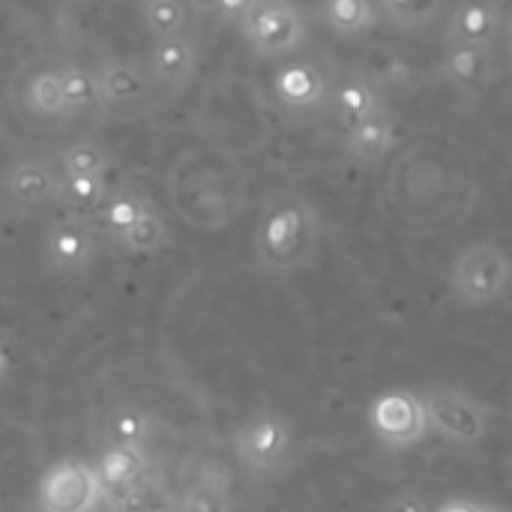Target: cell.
Wrapping results in <instances>:
<instances>
[{
	"label": "cell",
	"mask_w": 512,
	"mask_h": 512,
	"mask_svg": "<svg viewBox=\"0 0 512 512\" xmlns=\"http://www.w3.org/2000/svg\"><path fill=\"white\" fill-rule=\"evenodd\" d=\"M147 468L150 462L144 447H105L93 462V474L102 486V501H111L132 489L147 474Z\"/></svg>",
	"instance_id": "5bb4252c"
},
{
	"label": "cell",
	"mask_w": 512,
	"mask_h": 512,
	"mask_svg": "<svg viewBox=\"0 0 512 512\" xmlns=\"http://www.w3.org/2000/svg\"><path fill=\"white\" fill-rule=\"evenodd\" d=\"M165 243H168V222H165V216L159 213V207H156L153 201H147L144 213L135 219V225H132L114 246H120V249L129 252V255H153V252H159Z\"/></svg>",
	"instance_id": "cb8c5ba5"
},
{
	"label": "cell",
	"mask_w": 512,
	"mask_h": 512,
	"mask_svg": "<svg viewBox=\"0 0 512 512\" xmlns=\"http://www.w3.org/2000/svg\"><path fill=\"white\" fill-rule=\"evenodd\" d=\"M102 504V486L90 462L60 459L54 462L36 486L39 512H90Z\"/></svg>",
	"instance_id": "52a82bcc"
},
{
	"label": "cell",
	"mask_w": 512,
	"mask_h": 512,
	"mask_svg": "<svg viewBox=\"0 0 512 512\" xmlns=\"http://www.w3.org/2000/svg\"><path fill=\"white\" fill-rule=\"evenodd\" d=\"M429 432L456 447H477L489 435V411L480 399L456 387H435L420 393Z\"/></svg>",
	"instance_id": "277c9868"
},
{
	"label": "cell",
	"mask_w": 512,
	"mask_h": 512,
	"mask_svg": "<svg viewBox=\"0 0 512 512\" xmlns=\"http://www.w3.org/2000/svg\"><path fill=\"white\" fill-rule=\"evenodd\" d=\"M57 84H60V96H63V108L66 114H81V111H90L96 105H102L99 99V84H96V75L93 69H84V66H60L57 69Z\"/></svg>",
	"instance_id": "d4e9b609"
},
{
	"label": "cell",
	"mask_w": 512,
	"mask_h": 512,
	"mask_svg": "<svg viewBox=\"0 0 512 512\" xmlns=\"http://www.w3.org/2000/svg\"><path fill=\"white\" fill-rule=\"evenodd\" d=\"M321 21L339 36H360L375 27L372 0H321Z\"/></svg>",
	"instance_id": "7402d4cb"
},
{
	"label": "cell",
	"mask_w": 512,
	"mask_h": 512,
	"mask_svg": "<svg viewBox=\"0 0 512 512\" xmlns=\"http://www.w3.org/2000/svg\"><path fill=\"white\" fill-rule=\"evenodd\" d=\"M384 512H432L417 492H399L387 501Z\"/></svg>",
	"instance_id": "4dcf8cb0"
},
{
	"label": "cell",
	"mask_w": 512,
	"mask_h": 512,
	"mask_svg": "<svg viewBox=\"0 0 512 512\" xmlns=\"http://www.w3.org/2000/svg\"><path fill=\"white\" fill-rule=\"evenodd\" d=\"M90 512H102V510H99V507H96V510H90Z\"/></svg>",
	"instance_id": "836d02e7"
},
{
	"label": "cell",
	"mask_w": 512,
	"mask_h": 512,
	"mask_svg": "<svg viewBox=\"0 0 512 512\" xmlns=\"http://www.w3.org/2000/svg\"><path fill=\"white\" fill-rule=\"evenodd\" d=\"M144 207H147V198H141L138 192H114V195L108 192L102 207L93 213L96 216V228L111 243H117L135 225V219L144 213Z\"/></svg>",
	"instance_id": "44dd1931"
},
{
	"label": "cell",
	"mask_w": 512,
	"mask_h": 512,
	"mask_svg": "<svg viewBox=\"0 0 512 512\" xmlns=\"http://www.w3.org/2000/svg\"><path fill=\"white\" fill-rule=\"evenodd\" d=\"M195 69H198V48H195V39L189 33L162 36L153 42L147 75L159 87L180 93L195 78Z\"/></svg>",
	"instance_id": "30bf717a"
},
{
	"label": "cell",
	"mask_w": 512,
	"mask_h": 512,
	"mask_svg": "<svg viewBox=\"0 0 512 512\" xmlns=\"http://www.w3.org/2000/svg\"><path fill=\"white\" fill-rule=\"evenodd\" d=\"M99 84L102 105L126 108L132 102H141L150 87V75L135 60H105L93 69Z\"/></svg>",
	"instance_id": "9a60e30c"
},
{
	"label": "cell",
	"mask_w": 512,
	"mask_h": 512,
	"mask_svg": "<svg viewBox=\"0 0 512 512\" xmlns=\"http://www.w3.org/2000/svg\"><path fill=\"white\" fill-rule=\"evenodd\" d=\"M246 45L258 57H288L309 42V24L291 0H261L240 24Z\"/></svg>",
	"instance_id": "5b68a950"
},
{
	"label": "cell",
	"mask_w": 512,
	"mask_h": 512,
	"mask_svg": "<svg viewBox=\"0 0 512 512\" xmlns=\"http://www.w3.org/2000/svg\"><path fill=\"white\" fill-rule=\"evenodd\" d=\"M498 72H501V63H498L495 45H450L441 63L444 81L462 93L486 87L489 81L498 78Z\"/></svg>",
	"instance_id": "7c38bea8"
},
{
	"label": "cell",
	"mask_w": 512,
	"mask_h": 512,
	"mask_svg": "<svg viewBox=\"0 0 512 512\" xmlns=\"http://www.w3.org/2000/svg\"><path fill=\"white\" fill-rule=\"evenodd\" d=\"M492 512H501V510H492Z\"/></svg>",
	"instance_id": "e575fe53"
},
{
	"label": "cell",
	"mask_w": 512,
	"mask_h": 512,
	"mask_svg": "<svg viewBox=\"0 0 512 512\" xmlns=\"http://www.w3.org/2000/svg\"><path fill=\"white\" fill-rule=\"evenodd\" d=\"M138 12H141V24L153 39L186 33L192 24L189 0H138Z\"/></svg>",
	"instance_id": "603a6c76"
},
{
	"label": "cell",
	"mask_w": 512,
	"mask_h": 512,
	"mask_svg": "<svg viewBox=\"0 0 512 512\" xmlns=\"http://www.w3.org/2000/svg\"><path fill=\"white\" fill-rule=\"evenodd\" d=\"M108 512H177V507L174 498L165 492V486L147 480L144 474L132 489L108 501Z\"/></svg>",
	"instance_id": "484cf974"
},
{
	"label": "cell",
	"mask_w": 512,
	"mask_h": 512,
	"mask_svg": "<svg viewBox=\"0 0 512 512\" xmlns=\"http://www.w3.org/2000/svg\"><path fill=\"white\" fill-rule=\"evenodd\" d=\"M432 512H492L489 507H483V504H477V501H447V504H441L438 510Z\"/></svg>",
	"instance_id": "1f68e13d"
},
{
	"label": "cell",
	"mask_w": 512,
	"mask_h": 512,
	"mask_svg": "<svg viewBox=\"0 0 512 512\" xmlns=\"http://www.w3.org/2000/svg\"><path fill=\"white\" fill-rule=\"evenodd\" d=\"M24 102L39 117H69L66 108H63V96H60V84H57V69L33 75L27 81Z\"/></svg>",
	"instance_id": "83f0119b"
},
{
	"label": "cell",
	"mask_w": 512,
	"mask_h": 512,
	"mask_svg": "<svg viewBox=\"0 0 512 512\" xmlns=\"http://www.w3.org/2000/svg\"><path fill=\"white\" fill-rule=\"evenodd\" d=\"M153 429H156L153 414L138 405H120L108 411L102 420V438L108 447H144Z\"/></svg>",
	"instance_id": "ac0fdd59"
},
{
	"label": "cell",
	"mask_w": 512,
	"mask_h": 512,
	"mask_svg": "<svg viewBox=\"0 0 512 512\" xmlns=\"http://www.w3.org/2000/svg\"><path fill=\"white\" fill-rule=\"evenodd\" d=\"M504 27L498 0H465L447 18V45H495Z\"/></svg>",
	"instance_id": "8fae6325"
},
{
	"label": "cell",
	"mask_w": 512,
	"mask_h": 512,
	"mask_svg": "<svg viewBox=\"0 0 512 512\" xmlns=\"http://www.w3.org/2000/svg\"><path fill=\"white\" fill-rule=\"evenodd\" d=\"M231 453L249 477L255 480L279 477L294 456V429L282 414L258 411L234 429Z\"/></svg>",
	"instance_id": "7a4b0ae2"
},
{
	"label": "cell",
	"mask_w": 512,
	"mask_h": 512,
	"mask_svg": "<svg viewBox=\"0 0 512 512\" xmlns=\"http://www.w3.org/2000/svg\"><path fill=\"white\" fill-rule=\"evenodd\" d=\"M108 198V177L105 174H60L54 201H60L69 213L93 216L102 201Z\"/></svg>",
	"instance_id": "d6986e66"
},
{
	"label": "cell",
	"mask_w": 512,
	"mask_h": 512,
	"mask_svg": "<svg viewBox=\"0 0 512 512\" xmlns=\"http://www.w3.org/2000/svg\"><path fill=\"white\" fill-rule=\"evenodd\" d=\"M57 174H108V153L93 141H75L60 153Z\"/></svg>",
	"instance_id": "f1b7e54d"
},
{
	"label": "cell",
	"mask_w": 512,
	"mask_h": 512,
	"mask_svg": "<svg viewBox=\"0 0 512 512\" xmlns=\"http://www.w3.org/2000/svg\"><path fill=\"white\" fill-rule=\"evenodd\" d=\"M372 435L387 450H411L426 441L429 423L423 396L414 390H384L369 402L366 411Z\"/></svg>",
	"instance_id": "8992f818"
},
{
	"label": "cell",
	"mask_w": 512,
	"mask_h": 512,
	"mask_svg": "<svg viewBox=\"0 0 512 512\" xmlns=\"http://www.w3.org/2000/svg\"><path fill=\"white\" fill-rule=\"evenodd\" d=\"M510 258L492 240L465 246L450 267V291L468 309H489L510 291Z\"/></svg>",
	"instance_id": "3957f363"
},
{
	"label": "cell",
	"mask_w": 512,
	"mask_h": 512,
	"mask_svg": "<svg viewBox=\"0 0 512 512\" xmlns=\"http://www.w3.org/2000/svg\"><path fill=\"white\" fill-rule=\"evenodd\" d=\"M381 15L399 30H417L441 15L444 0H378Z\"/></svg>",
	"instance_id": "4316f807"
},
{
	"label": "cell",
	"mask_w": 512,
	"mask_h": 512,
	"mask_svg": "<svg viewBox=\"0 0 512 512\" xmlns=\"http://www.w3.org/2000/svg\"><path fill=\"white\" fill-rule=\"evenodd\" d=\"M330 102H333V111H336V117H339L342 126H354L357 120H363L366 114H372L375 108L384 105L381 93L366 78H348V81H342L336 90H330Z\"/></svg>",
	"instance_id": "ffe728a7"
},
{
	"label": "cell",
	"mask_w": 512,
	"mask_h": 512,
	"mask_svg": "<svg viewBox=\"0 0 512 512\" xmlns=\"http://www.w3.org/2000/svg\"><path fill=\"white\" fill-rule=\"evenodd\" d=\"M273 96L288 111H315L330 102V81L321 66L294 60L273 75Z\"/></svg>",
	"instance_id": "9c48e42d"
},
{
	"label": "cell",
	"mask_w": 512,
	"mask_h": 512,
	"mask_svg": "<svg viewBox=\"0 0 512 512\" xmlns=\"http://www.w3.org/2000/svg\"><path fill=\"white\" fill-rule=\"evenodd\" d=\"M393 141H396V120L387 111V105H381L363 120H357L354 126H348L345 150L360 162H381L393 150Z\"/></svg>",
	"instance_id": "e0dca14e"
},
{
	"label": "cell",
	"mask_w": 512,
	"mask_h": 512,
	"mask_svg": "<svg viewBox=\"0 0 512 512\" xmlns=\"http://www.w3.org/2000/svg\"><path fill=\"white\" fill-rule=\"evenodd\" d=\"M9 375V354H6V348H3V342H0V381Z\"/></svg>",
	"instance_id": "d6a6232c"
},
{
	"label": "cell",
	"mask_w": 512,
	"mask_h": 512,
	"mask_svg": "<svg viewBox=\"0 0 512 512\" xmlns=\"http://www.w3.org/2000/svg\"><path fill=\"white\" fill-rule=\"evenodd\" d=\"M321 216L300 192H276L267 198L255 228V258L270 276H291L318 258Z\"/></svg>",
	"instance_id": "6da1fadb"
},
{
	"label": "cell",
	"mask_w": 512,
	"mask_h": 512,
	"mask_svg": "<svg viewBox=\"0 0 512 512\" xmlns=\"http://www.w3.org/2000/svg\"><path fill=\"white\" fill-rule=\"evenodd\" d=\"M258 3H261V0H213L219 18H222L225 24H234V27H240V24L258 9Z\"/></svg>",
	"instance_id": "f546056e"
},
{
	"label": "cell",
	"mask_w": 512,
	"mask_h": 512,
	"mask_svg": "<svg viewBox=\"0 0 512 512\" xmlns=\"http://www.w3.org/2000/svg\"><path fill=\"white\" fill-rule=\"evenodd\" d=\"M174 507L177 512H234L228 468L219 462L201 465L183 486L180 498H174Z\"/></svg>",
	"instance_id": "4fadbf2b"
},
{
	"label": "cell",
	"mask_w": 512,
	"mask_h": 512,
	"mask_svg": "<svg viewBox=\"0 0 512 512\" xmlns=\"http://www.w3.org/2000/svg\"><path fill=\"white\" fill-rule=\"evenodd\" d=\"M57 171L45 159H18L6 171V195L21 207H39L54 201Z\"/></svg>",
	"instance_id": "2e32d148"
},
{
	"label": "cell",
	"mask_w": 512,
	"mask_h": 512,
	"mask_svg": "<svg viewBox=\"0 0 512 512\" xmlns=\"http://www.w3.org/2000/svg\"><path fill=\"white\" fill-rule=\"evenodd\" d=\"M99 249L96 225L90 216L66 213L45 231V261L57 273H81L93 264Z\"/></svg>",
	"instance_id": "ba28073f"
}]
</instances>
